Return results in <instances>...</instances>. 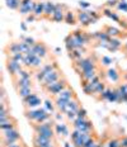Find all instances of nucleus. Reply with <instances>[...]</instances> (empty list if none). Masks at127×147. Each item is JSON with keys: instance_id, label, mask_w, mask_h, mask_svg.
Listing matches in <instances>:
<instances>
[{"instance_id": "obj_15", "label": "nucleus", "mask_w": 127, "mask_h": 147, "mask_svg": "<svg viewBox=\"0 0 127 147\" xmlns=\"http://www.w3.org/2000/svg\"><path fill=\"white\" fill-rule=\"evenodd\" d=\"M46 147H60V145H58V142H57L56 140H54L51 143H50V145H47Z\"/></svg>"}, {"instance_id": "obj_9", "label": "nucleus", "mask_w": 127, "mask_h": 147, "mask_svg": "<svg viewBox=\"0 0 127 147\" xmlns=\"http://www.w3.org/2000/svg\"><path fill=\"white\" fill-rule=\"evenodd\" d=\"M18 95H19L22 99H24V98L29 96L31 94H32V88H23V89H19V90H17Z\"/></svg>"}, {"instance_id": "obj_5", "label": "nucleus", "mask_w": 127, "mask_h": 147, "mask_svg": "<svg viewBox=\"0 0 127 147\" xmlns=\"http://www.w3.org/2000/svg\"><path fill=\"white\" fill-rule=\"evenodd\" d=\"M54 140H48V138H45V137L39 136V134L35 133L32 136V147H46L47 145L52 142Z\"/></svg>"}, {"instance_id": "obj_10", "label": "nucleus", "mask_w": 127, "mask_h": 147, "mask_svg": "<svg viewBox=\"0 0 127 147\" xmlns=\"http://www.w3.org/2000/svg\"><path fill=\"white\" fill-rule=\"evenodd\" d=\"M107 75H108V78L111 79L112 81H118V79H120V74L116 71V69H109L107 71Z\"/></svg>"}, {"instance_id": "obj_14", "label": "nucleus", "mask_w": 127, "mask_h": 147, "mask_svg": "<svg viewBox=\"0 0 127 147\" xmlns=\"http://www.w3.org/2000/svg\"><path fill=\"white\" fill-rule=\"evenodd\" d=\"M4 147H24V142L23 141H20V142L13 143V145H9V146H4Z\"/></svg>"}, {"instance_id": "obj_11", "label": "nucleus", "mask_w": 127, "mask_h": 147, "mask_svg": "<svg viewBox=\"0 0 127 147\" xmlns=\"http://www.w3.org/2000/svg\"><path fill=\"white\" fill-rule=\"evenodd\" d=\"M76 20H78V18H75V15H74L71 11H69V13L66 14V17H65V22H66L67 24H76Z\"/></svg>"}, {"instance_id": "obj_16", "label": "nucleus", "mask_w": 127, "mask_h": 147, "mask_svg": "<svg viewBox=\"0 0 127 147\" xmlns=\"http://www.w3.org/2000/svg\"><path fill=\"white\" fill-rule=\"evenodd\" d=\"M103 62H104V65H109L112 61H111L109 59H107V57H103Z\"/></svg>"}, {"instance_id": "obj_1", "label": "nucleus", "mask_w": 127, "mask_h": 147, "mask_svg": "<svg viewBox=\"0 0 127 147\" xmlns=\"http://www.w3.org/2000/svg\"><path fill=\"white\" fill-rule=\"evenodd\" d=\"M35 133L45 137L48 140H56L55 138V131H54V122H45V123H31Z\"/></svg>"}, {"instance_id": "obj_3", "label": "nucleus", "mask_w": 127, "mask_h": 147, "mask_svg": "<svg viewBox=\"0 0 127 147\" xmlns=\"http://www.w3.org/2000/svg\"><path fill=\"white\" fill-rule=\"evenodd\" d=\"M67 86H69V82H67V80L65 78H62L61 80H58L56 82H54V84L48 85V86L45 88L43 90L46 91V94H48L51 98H54V96H57L58 94H60L62 90H65Z\"/></svg>"}, {"instance_id": "obj_18", "label": "nucleus", "mask_w": 127, "mask_h": 147, "mask_svg": "<svg viewBox=\"0 0 127 147\" xmlns=\"http://www.w3.org/2000/svg\"><path fill=\"white\" fill-rule=\"evenodd\" d=\"M24 147H28V145H26V143H24Z\"/></svg>"}, {"instance_id": "obj_13", "label": "nucleus", "mask_w": 127, "mask_h": 147, "mask_svg": "<svg viewBox=\"0 0 127 147\" xmlns=\"http://www.w3.org/2000/svg\"><path fill=\"white\" fill-rule=\"evenodd\" d=\"M120 147H127V136H122V137H121Z\"/></svg>"}, {"instance_id": "obj_17", "label": "nucleus", "mask_w": 127, "mask_h": 147, "mask_svg": "<svg viewBox=\"0 0 127 147\" xmlns=\"http://www.w3.org/2000/svg\"><path fill=\"white\" fill-rule=\"evenodd\" d=\"M123 50H125L127 52V43H125V46H123Z\"/></svg>"}, {"instance_id": "obj_2", "label": "nucleus", "mask_w": 127, "mask_h": 147, "mask_svg": "<svg viewBox=\"0 0 127 147\" xmlns=\"http://www.w3.org/2000/svg\"><path fill=\"white\" fill-rule=\"evenodd\" d=\"M20 141H23V140H22L20 132L18 131V128L1 131V137H0V143H1V147L13 145V143L20 142Z\"/></svg>"}, {"instance_id": "obj_4", "label": "nucleus", "mask_w": 127, "mask_h": 147, "mask_svg": "<svg viewBox=\"0 0 127 147\" xmlns=\"http://www.w3.org/2000/svg\"><path fill=\"white\" fill-rule=\"evenodd\" d=\"M62 78H64V75H62V71H61L60 69L54 70L52 72L47 74V75L45 76V79H43V80L41 81L42 89L47 88L48 85H51V84H54V82H56V81H58V80H61Z\"/></svg>"}, {"instance_id": "obj_12", "label": "nucleus", "mask_w": 127, "mask_h": 147, "mask_svg": "<svg viewBox=\"0 0 127 147\" xmlns=\"http://www.w3.org/2000/svg\"><path fill=\"white\" fill-rule=\"evenodd\" d=\"M42 13H45V5L42 4H36V8H35V14L37 17H39Z\"/></svg>"}, {"instance_id": "obj_6", "label": "nucleus", "mask_w": 127, "mask_h": 147, "mask_svg": "<svg viewBox=\"0 0 127 147\" xmlns=\"http://www.w3.org/2000/svg\"><path fill=\"white\" fill-rule=\"evenodd\" d=\"M32 50L37 56L41 57V59H43V57H46L48 55V48L43 42H37V43L32 47Z\"/></svg>"}, {"instance_id": "obj_8", "label": "nucleus", "mask_w": 127, "mask_h": 147, "mask_svg": "<svg viewBox=\"0 0 127 147\" xmlns=\"http://www.w3.org/2000/svg\"><path fill=\"white\" fill-rule=\"evenodd\" d=\"M57 96H58V98H61V99H66V100H69V102H70V100H73V99H75V98H76V95H75V91H74L70 86H67L66 89H65V90H62L60 94H58Z\"/></svg>"}, {"instance_id": "obj_7", "label": "nucleus", "mask_w": 127, "mask_h": 147, "mask_svg": "<svg viewBox=\"0 0 127 147\" xmlns=\"http://www.w3.org/2000/svg\"><path fill=\"white\" fill-rule=\"evenodd\" d=\"M104 32H106L107 34L111 37V38H117V37H122V38H123V37H127L126 32H122V30L114 28V27L106 26V27H104Z\"/></svg>"}]
</instances>
